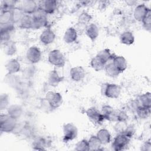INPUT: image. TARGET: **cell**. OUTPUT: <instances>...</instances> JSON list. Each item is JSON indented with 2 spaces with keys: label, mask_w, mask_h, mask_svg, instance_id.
<instances>
[{
  "label": "cell",
  "mask_w": 151,
  "mask_h": 151,
  "mask_svg": "<svg viewBox=\"0 0 151 151\" xmlns=\"http://www.w3.org/2000/svg\"><path fill=\"white\" fill-rule=\"evenodd\" d=\"M102 95L110 99H117L121 93L120 87L114 83H103L101 86Z\"/></svg>",
  "instance_id": "cell-1"
},
{
  "label": "cell",
  "mask_w": 151,
  "mask_h": 151,
  "mask_svg": "<svg viewBox=\"0 0 151 151\" xmlns=\"http://www.w3.org/2000/svg\"><path fill=\"white\" fill-rule=\"evenodd\" d=\"M17 120L6 114H1L0 129L1 132H12L17 127Z\"/></svg>",
  "instance_id": "cell-2"
},
{
  "label": "cell",
  "mask_w": 151,
  "mask_h": 151,
  "mask_svg": "<svg viewBox=\"0 0 151 151\" xmlns=\"http://www.w3.org/2000/svg\"><path fill=\"white\" fill-rule=\"evenodd\" d=\"M48 62L57 67H63L65 64V58L63 52L59 50H51L48 56Z\"/></svg>",
  "instance_id": "cell-3"
},
{
  "label": "cell",
  "mask_w": 151,
  "mask_h": 151,
  "mask_svg": "<svg viewBox=\"0 0 151 151\" xmlns=\"http://www.w3.org/2000/svg\"><path fill=\"white\" fill-rule=\"evenodd\" d=\"M33 19L32 29H40L47 25V15L41 9L38 8L37 11L32 15Z\"/></svg>",
  "instance_id": "cell-4"
},
{
  "label": "cell",
  "mask_w": 151,
  "mask_h": 151,
  "mask_svg": "<svg viewBox=\"0 0 151 151\" xmlns=\"http://www.w3.org/2000/svg\"><path fill=\"white\" fill-rule=\"evenodd\" d=\"M130 139L123 133H118L112 142V149L115 151H120L124 149L129 145Z\"/></svg>",
  "instance_id": "cell-5"
},
{
  "label": "cell",
  "mask_w": 151,
  "mask_h": 151,
  "mask_svg": "<svg viewBox=\"0 0 151 151\" xmlns=\"http://www.w3.org/2000/svg\"><path fill=\"white\" fill-rule=\"evenodd\" d=\"M45 100L49 106L52 109L60 107L63 102L61 94L58 92L54 91H49L45 94Z\"/></svg>",
  "instance_id": "cell-6"
},
{
  "label": "cell",
  "mask_w": 151,
  "mask_h": 151,
  "mask_svg": "<svg viewBox=\"0 0 151 151\" xmlns=\"http://www.w3.org/2000/svg\"><path fill=\"white\" fill-rule=\"evenodd\" d=\"M63 141L68 142L75 139L78 135V129L72 123H68L63 126Z\"/></svg>",
  "instance_id": "cell-7"
},
{
  "label": "cell",
  "mask_w": 151,
  "mask_h": 151,
  "mask_svg": "<svg viewBox=\"0 0 151 151\" xmlns=\"http://www.w3.org/2000/svg\"><path fill=\"white\" fill-rule=\"evenodd\" d=\"M86 114L89 120L94 124H101L104 120V118L101 111L95 107L88 108L86 111Z\"/></svg>",
  "instance_id": "cell-8"
},
{
  "label": "cell",
  "mask_w": 151,
  "mask_h": 151,
  "mask_svg": "<svg viewBox=\"0 0 151 151\" xmlns=\"http://www.w3.org/2000/svg\"><path fill=\"white\" fill-rule=\"evenodd\" d=\"M41 51L36 46L30 47L26 52V58L31 64L38 63L41 59Z\"/></svg>",
  "instance_id": "cell-9"
},
{
  "label": "cell",
  "mask_w": 151,
  "mask_h": 151,
  "mask_svg": "<svg viewBox=\"0 0 151 151\" xmlns=\"http://www.w3.org/2000/svg\"><path fill=\"white\" fill-rule=\"evenodd\" d=\"M103 114L104 120H109L110 122H117V110L114 109L111 106L105 104L103 106L101 110L100 111Z\"/></svg>",
  "instance_id": "cell-10"
},
{
  "label": "cell",
  "mask_w": 151,
  "mask_h": 151,
  "mask_svg": "<svg viewBox=\"0 0 151 151\" xmlns=\"http://www.w3.org/2000/svg\"><path fill=\"white\" fill-rule=\"evenodd\" d=\"M38 5V8L43 11L47 15L53 14L57 7V2L54 0H46L40 1Z\"/></svg>",
  "instance_id": "cell-11"
},
{
  "label": "cell",
  "mask_w": 151,
  "mask_h": 151,
  "mask_svg": "<svg viewBox=\"0 0 151 151\" xmlns=\"http://www.w3.org/2000/svg\"><path fill=\"white\" fill-rule=\"evenodd\" d=\"M150 11V9L148 8L145 4H140L137 5L133 11V16L134 19L142 22L147 14Z\"/></svg>",
  "instance_id": "cell-12"
},
{
  "label": "cell",
  "mask_w": 151,
  "mask_h": 151,
  "mask_svg": "<svg viewBox=\"0 0 151 151\" xmlns=\"http://www.w3.org/2000/svg\"><path fill=\"white\" fill-rule=\"evenodd\" d=\"M55 38L54 32L50 28H48L42 31L40 35V42L45 45H48L52 44Z\"/></svg>",
  "instance_id": "cell-13"
},
{
  "label": "cell",
  "mask_w": 151,
  "mask_h": 151,
  "mask_svg": "<svg viewBox=\"0 0 151 151\" xmlns=\"http://www.w3.org/2000/svg\"><path fill=\"white\" fill-rule=\"evenodd\" d=\"M20 8L25 14L32 15L38 9V5L33 0H25L22 1Z\"/></svg>",
  "instance_id": "cell-14"
},
{
  "label": "cell",
  "mask_w": 151,
  "mask_h": 151,
  "mask_svg": "<svg viewBox=\"0 0 151 151\" xmlns=\"http://www.w3.org/2000/svg\"><path fill=\"white\" fill-rule=\"evenodd\" d=\"M70 76L71 80L74 81H80L85 77V70L81 66L73 67L70 70Z\"/></svg>",
  "instance_id": "cell-15"
},
{
  "label": "cell",
  "mask_w": 151,
  "mask_h": 151,
  "mask_svg": "<svg viewBox=\"0 0 151 151\" xmlns=\"http://www.w3.org/2000/svg\"><path fill=\"white\" fill-rule=\"evenodd\" d=\"M85 33L88 38L91 41H94L99 35V29L96 24L94 23L88 24L85 28Z\"/></svg>",
  "instance_id": "cell-16"
},
{
  "label": "cell",
  "mask_w": 151,
  "mask_h": 151,
  "mask_svg": "<svg viewBox=\"0 0 151 151\" xmlns=\"http://www.w3.org/2000/svg\"><path fill=\"white\" fill-rule=\"evenodd\" d=\"M64 79V77L61 76L56 70L50 71L48 76V84L52 87H57Z\"/></svg>",
  "instance_id": "cell-17"
},
{
  "label": "cell",
  "mask_w": 151,
  "mask_h": 151,
  "mask_svg": "<svg viewBox=\"0 0 151 151\" xmlns=\"http://www.w3.org/2000/svg\"><path fill=\"white\" fill-rule=\"evenodd\" d=\"M135 102L137 107L141 106L151 108V93L150 92H146L140 95Z\"/></svg>",
  "instance_id": "cell-18"
},
{
  "label": "cell",
  "mask_w": 151,
  "mask_h": 151,
  "mask_svg": "<svg viewBox=\"0 0 151 151\" xmlns=\"http://www.w3.org/2000/svg\"><path fill=\"white\" fill-rule=\"evenodd\" d=\"M5 68L8 72V74H15L20 71L21 64L18 60L12 58L6 63Z\"/></svg>",
  "instance_id": "cell-19"
},
{
  "label": "cell",
  "mask_w": 151,
  "mask_h": 151,
  "mask_svg": "<svg viewBox=\"0 0 151 151\" xmlns=\"http://www.w3.org/2000/svg\"><path fill=\"white\" fill-rule=\"evenodd\" d=\"M77 37L78 34L76 29L74 27H69L65 31L63 39L65 43L71 44L76 41Z\"/></svg>",
  "instance_id": "cell-20"
},
{
  "label": "cell",
  "mask_w": 151,
  "mask_h": 151,
  "mask_svg": "<svg viewBox=\"0 0 151 151\" xmlns=\"http://www.w3.org/2000/svg\"><path fill=\"white\" fill-rule=\"evenodd\" d=\"M112 62L119 71L122 73L124 71L127 67V63L125 58L122 55H115Z\"/></svg>",
  "instance_id": "cell-21"
},
{
  "label": "cell",
  "mask_w": 151,
  "mask_h": 151,
  "mask_svg": "<svg viewBox=\"0 0 151 151\" xmlns=\"http://www.w3.org/2000/svg\"><path fill=\"white\" fill-rule=\"evenodd\" d=\"M22 113V107L18 104L11 105L7 109V114L17 120L21 117Z\"/></svg>",
  "instance_id": "cell-22"
},
{
  "label": "cell",
  "mask_w": 151,
  "mask_h": 151,
  "mask_svg": "<svg viewBox=\"0 0 151 151\" xmlns=\"http://www.w3.org/2000/svg\"><path fill=\"white\" fill-rule=\"evenodd\" d=\"M19 26L21 28L24 29H32L33 19L31 15L24 14L19 22H18Z\"/></svg>",
  "instance_id": "cell-23"
},
{
  "label": "cell",
  "mask_w": 151,
  "mask_h": 151,
  "mask_svg": "<svg viewBox=\"0 0 151 151\" xmlns=\"http://www.w3.org/2000/svg\"><path fill=\"white\" fill-rule=\"evenodd\" d=\"M97 137L100 141L102 145H106L111 141V134L110 132L106 129H101L99 130L96 134Z\"/></svg>",
  "instance_id": "cell-24"
},
{
  "label": "cell",
  "mask_w": 151,
  "mask_h": 151,
  "mask_svg": "<svg viewBox=\"0 0 151 151\" xmlns=\"http://www.w3.org/2000/svg\"><path fill=\"white\" fill-rule=\"evenodd\" d=\"M120 41L123 44L130 45L134 42V36L131 31H126L121 34L120 36Z\"/></svg>",
  "instance_id": "cell-25"
},
{
  "label": "cell",
  "mask_w": 151,
  "mask_h": 151,
  "mask_svg": "<svg viewBox=\"0 0 151 151\" xmlns=\"http://www.w3.org/2000/svg\"><path fill=\"white\" fill-rule=\"evenodd\" d=\"M104 70L106 72V75L111 78L117 77L119 76L120 74H121L114 65L112 61L108 62L106 64Z\"/></svg>",
  "instance_id": "cell-26"
},
{
  "label": "cell",
  "mask_w": 151,
  "mask_h": 151,
  "mask_svg": "<svg viewBox=\"0 0 151 151\" xmlns=\"http://www.w3.org/2000/svg\"><path fill=\"white\" fill-rule=\"evenodd\" d=\"M96 55L98 56L104 63L107 64L108 62L112 61L116 55L111 53L109 49L105 48L100 51Z\"/></svg>",
  "instance_id": "cell-27"
},
{
  "label": "cell",
  "mask_w": 151,
  "mask_h": 151,
  "mask_svg": "<svg viewBox=\"0 0 151 151\" xmlns=\"http://www.w3.org/2000/svg\"><path fill=\"white\" fill-rule=\"evenodd\" d=\"M106 63H104L98 56L96 55L90 61V66L91 68L94 70L96 71H100L101 70H103Z\"/></svg>",
  "instance_id": "cell-28"
},
{
  "label": "cell",
  "mask_w": 151,
  "mask_h": 151,
  "mask_svg": "<svg viewBox=\"0 0 151 151\" xmlns=\"http://www.w3.org/2000/svg\"><path fill=\"white\" fill-rule=\"evenodd\" d=\"M12 22L11 11H2L0 14V25H6Z\"/></svg>",
  "instance_id": "cell-29"
},
{
  "label": "cell",
  "mask_w": 151,
  "mask_h": 151,
  "mask_svg": "<svg viewBox=\"0 0 151 151\" xmlns=\"http://www.w3.org/2000/svg\"><path fill=\"white\" fill-rule=\"evenodd\" d=\"M90 150H101V143L97 137V136L92 135L88 140Z\"/></svg>",
  "instance_id": "cell-30"
},
{
  "label": "cell",
  "mask_w": 151,
  "mask_h": 151,
  "mask_svg": "<svg viewBox=\"0 0 151 151\" xmlns=\"http://www.w3.org/2000/svg\"><path fill=\"white\" fill-rule=\"evenodd\" d=\"M4 51L8 55H13L17 52V46L15 42L11 40L4 45Z\"/></svg>",
  "instance_id": "cell-31"
},
{
  "label": "cell",
  "mask_w": 151,
  "mask_h": 151,
  "mask_svg": "<svg viewBox=\"0 0 151 151\" xmlns=\"http://www.w3.org/2000/svg\"><path fill=\"white\" fill-rule=\"evenodd\" d=\"M150 109L147 107H144L141 106H137L135 111L137 116L141 119H146L150 116Z\"/></svg>",
  "instance_id": "cell-32"
},
{
  "label": "cell",
  "mask_w": 151,
  "mask_h": 151,
  "mask_svg": "<svg viewBox=\"0 0 151 151\" xmlns=\"http://www.w3.org/2000/svg\"><path fill=\"white\" fill-rule=\"evenodd\" d=\"M12 22L14 24L18 23L19 22L23 15L25 14L20 7H15L12 11Z\"/></svg>",
  "instance_id": "cell-33"
},
{
  "label": "cell",
  "mask_w": 151,
  "mask_h": 151,
  "mask_svg": "<svg viewBox=\"0 0 151 151\" xmlns=\"http://www.w3.org/2000/svg\"><path fill=\"white\" fill-rule=\"evenodd\" d=\"M91 18L92 17L90 14L86 12H84L78 16V24H80L81 25L86 27L89 24Z\"/></svg>",
  "instance_id": "cell-34"
},
{
  "label": "cell",
  "mask_w": 151,
  "mask_h": 151,
  "mask_svg": "<svg viewBox=\"0 0 151 151\" xmlns=\"http://www.w3.org/2000/svg\"><path fill=\"white\" fill-rule=\"evenodd\" d=\"M74 149L77 151H87L90 150L88 140L86 139H82L78 141L75 145Z\"/></svg>",
  "instance_id": "cell-35"
},
{
  "label": "cell",
  "mask_w": 151,
  "mask_h": 151,
  "mask_svg": "<svg viewBox=\"0 0 151 151\" xmlns=\"http://www.w3.org/2000/svg\"><path fill=\"white\" fill-rule=\"evenodd\" d=\"M15 1H3L1 2V9L2 11H12L15 6Z\"/></svg>",
  "instance_id": "cell-36"
},
{
  "label": "cell",
  "mask_w": 151,
  "mask_h": 151,
  "mask_svg": "<svg viewBox=\"0 0 151 151\" xmlns=\"http://www.w3.org/2000/svg\"><path fill=\"white\" fill-rule=\"evenodd\" d=\"M9 104V98L8 94H2L0 96V110H7Z\"/></svg>",
  "instance_id": "cell-37"
},
{
  "label": "cell",
  "mask_w": 151,
  "mask_h": 151,
  "mask_svg": "<svg viewBox=\"0 0 151 151\" xmlns=\"http://www.w3.org/2000/svg\"><path fill=\"white\" fill-rule=\"evenodd\" d=\"M143 28L147 31L151 29V11L147 14L145 18L142 21Z\"/></svg>",
  "instance_id": "cell-38"
},
{
  "label": "cell",
  "mask_w": 151,
  "mask_h": 151,
  "mask_svg": "<svg viewBox=\"0 0 151 151\" xmlns=\"http://www.w3.org/2000/svg\"><path fill=\"white\" fill-rule=\"evenodd\" d=\"M33 146L34 149L35 150H44L45 140L42 139H38L37 140L35 141Z\"/></svg>",
  "instance_id": "cell-39"
},
{
  "label": "cell",
  "mask_w": 151,
  "mask_h": 151,
  "mask_svg": "<svg viewBox=\"0 0 151 151\" xmlns=\"http://www.w3.org/2000/svg\"><path fill=\"white\" fill-rule=\"evenodd\" d=\"M122 133L131 139L135 133V130L132 126H127L123 132Z\"/></svg>",
  "instance_id": "cell-40"
},
{
  "label": "cell",
  "mask_w": 151,
  "mask_h": 151,
  "mask_svg": "<svg viewBox=\"0 0 151 151\" xmlns=\"http://www.w3.org/2000/svg\"><path fill=\"white\" fill-rule=\"evenodd\" d=\"M141 150L143 151H150L151 150V142L150 140H146L142 146Z\"/></svg>",
  "instance_id": "cell-41"
}]
</instances>
